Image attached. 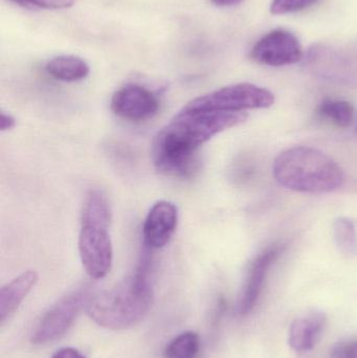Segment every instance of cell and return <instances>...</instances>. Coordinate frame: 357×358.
<instances>
[{
  "label": "cell",
  "instance_id": "cell-1",
  "mask_svg": "<svg viewBox=\"0 0 357 358\" xmlns=\"http://www.w3.org/2000/svg\"><path fill=\"white\" fill-rule=\"evenodd\" d=\"M247 113L182 108L155 136L152 159L161 173L188 178L198 166L197 151L212 138L240 125Z\"/></svg>",
  "mask_w": 357,
  "mask_h": 358
},
{
  "label": "cell",
  "instance_id": "cell-6",
  "mask_svg": "<svg viewBox=\"0 0 357 358\" xmlns=\"http://www.w3.org/2000/svg\"><path fill=\"white\" fill-rule=\"evenodd\" d=\"M109 227L81 224L79 234V254L82 265L92 279L106 277L113 262V248Z\"/></svg>",
  "mask_w": 357,
  "mask_h": 358
},
{
  "label": "cell",
  "instance_id": "cell-19",
  "mask_svg": "<svg viewBox=\"0 0 357 358\" xmlns=\"http://www.w3.org/2000/svg\"><path fill=\"white\" fill-rule=\"evenodd\" d=\"M10 1L27 8L65 10V8H71L75 4V0H10Z\"/></svg>",
  "mask_w": 357,
  "mask_h": 358
},
{
  "label": "cell",
  "instance_id": "cell-7",
  "mask_svg": "<svg viewBox=\"0 0 357 358\" xmlns=\"http://www.w3.org/2000/svg\"><path fill=\"white\" fill-rule=\"evenodd\" d=\"M303 50L299 39L286 29L270 31L254 45L251 58L268 66H285L300 62Z\"/></svg>",
  "mask_w": 357,
  "mask_h": 358
},
{
  "label": "cell",
  "instance_id": "cell-16",
  "mask_svg": "<svg viewBox=\"0 0 357 358\" xmlns=\"http://www.w3.org/2000/svg\"><path fill=\"white\" fill-rule=\"evenodd\" d=\"M335 244L344 256L351 258L357 255V231L351 219L340 217L333 224Z\"/></svg>",
  "mask_w": 357,
  "mask_h": 358
},
{
  "label": "cell",
  "instance_id": "cell-22",
  "mask_svg": "<svg viewBox=\"0 0 357 358\" xmlns=\"http://www.w3.org/2000/svg\"><path fill=\"white\" fill-rule=\"evenodd\" d=\"M50 358H86L82 355L80 351H78L77 349L71 348V347H67V348H62L60 350L57 351L54 355H52Z\"/></svg>",
  "mask_w": 357,
  "mask_h": 358
},
{
  "label": "cell",
  "instance_id": "cell-12",
  "mask_svg": "<svg viewBox=\"0 0 357 358\" xmlns=\"http://www.w3.org/2000/svg\"><path fill=\"white\" fill-rule=\"evenodd\" d=\"M38 273L35 271H27L18 277L2 286L0 289V321L6 322L20 306L34 286L37 284Z\"/></svg>",
  "mask_w": 357,
  "mask_h": 358
},
{
  "label": "cell",
  "instance_id": "cell-8",
  "mask_svg": "<svg viewBox=\"0 0 357 358\" xmlns=\"http://www.w3.org/2000/svg\"><path fill=\"white\" fill-rule=\"evenodd\" d=\"M111 110L122 119L131 122H144L152 119L159 110V98L140 84H126L111 98Z\"/></svg>",
  "mask_w": 357,
  "mask_h": 358
},
{
  "label": "cell",
  "instance_id": "cell-23",
  "mask_svg": "<svg viewBox=\"0 0 357 358\" xmlns=\"http://www.w3.org/2000/svg\"><path fill=\"white\" fill-rule=\"evenodd\" d=\"M212 3L220 8H228V6H234L242 2L243 0H211Z\"/></svg>",
  "mask_w": 357,
  "mask_h": 358
},
{
  "label": "cell",
  "instance_id": "cell-3",
  "mask_svg": "<svg viewBox=\"0 0 357 358\" xmlns=\"http://www.w3.org/2000/svg\"><path fill=\"white\" fill-rule=\"evenodd\" d=\"M272 173L285 189L300 193H330L344 185L341 166L318 149L293 147L275 159Z\"/></svg>",
  "mask_w": 357,
  "mask_h": 358
},
{
  "label": "cell",
  "instance_id": "cell-5",
  "mask_svg": "<svg viewBox=\"0 0 357 358\" xmlns=\"http://www.w3.org/2000/svg\"><path fill=\"white\" fill-rule=\"evenodd\" d=\"M87 288H80L63 296L42 317L31 336L33 344L52 342L69 329L78 313L89 301Z\"/></svg>",
  "mask_w": 357,
  "mask_h": 358
},
{
  "label": "cell",
  "instance_id": "cell-18",
  "mask_svg": "<svg viewBox=\"0 0 357 358\" xmlns=\"http://www.w3.org/2000/svg\"><path fill=\"white\" fill-rule=\"evenodd\" d=\"M319 0H272L270 13L274 15L291 14L309 8Z\"/></svg>",
  "mask_w": 357,
  "mask_h": 358
},
{
  "label": "cell",
  "instance_id": "cell-20",
  "mask_svg": "<svg viewBox=\"0 0 357 358\" xmlns=\"http://www.w3.org/2000/svg\"><path fill=\"white\" fill-rule=\"evenodd\" d=\"M333 358H357V341L343 343L333 349Z\"/></svg>",
  "mask_w": 357,
  "mask_h": 358
},
{
  "label": "cell",
  "instance_id": "cell-11",
  "mask_svg": "<svg viewBox=\"0 0 357 358\" xmlns=\"http://www.w3.org/2000/svg\"><path fill=\"white\" fill-rule=\"evenodd\" d=\"M326 325V317L322 313H308L295 320L289 329V345L297 352L312 350L320 340Z\"/></svg>",
  "mask_w": 357,
  "mask_h": 358
},
{
  "label": "cell",
  "instance_id": "cell-14",
  "mask_svg": "<svg viewBox=\"0 0 357 358\" xmlns=\"http://www.w3.org/2000/svg\"><path fill=\"white\" fill-rule=\"evenodd\" d=\"M111 221L110 206L106 196L99 191L88 192L81 213V224L102 225L109 227Z\"/></svg>",
  "mask_w": 357,
  "mask_h": 358
},
{
  "label": "cell",
  "instance_id": "cell-15",
  "mask_svg": "<svg viewBox=\"0 0 357 358\" xmlns=\"http://www.w3.org/2000/svg\"><path fill=\"white\" fill-rule=\"evenodd\" d=\"M318 115L340 128H348L354 121V108L347 101L327 99L318 107Z\"/></svg>",
  "mask_w": 357,
  "mask_h": 358
},
{
  "label": "cell",
  "instance_id": "cell-9",
  "mask_svg": "<svg viewBox=\"0 0 357 358\" xmlns=\"http://www.w3.org/2000/svg\"><path fill=\"white\" fill-rule=\"evenodd\" d=\"M284 250V244H272L261 254L258 255L257 258L253 261L247 271V279L237 303L238 313L242 315H249L253 310L263 289L268 271Z\"/></svg>",
  "mask_w": 357,
  "mask_h": 358
},
{
  "label": "cell",
  "instance_id": "cell-4",
  "mask_svg": "<svg viewBox=\"0 0 357 358\" xmlns=\"http://www.w3.org/2000/svg\"><path fill=\"white\" fill-rule=\"evenodd\" d=\"M274 103V94L266 88L251 83H238L197 96L189 102L184 108L243 113L249 109L268 108Z\"/></svg>",
  "mask_w": 357,
  "mask_h": 358
},
{
  "label": "cell",
  "instance_id": "cell-17",
  "mask_svg": "<svg viewBox=\"0 0 357 358\" xmlns=\"http://www.w3.org/2000/svg\"><path fill=\"white\" fill-rule=\"evenodd\" d=\"M201 338L196 332L186 331L174 338L163 351L165 358H197Z\"/></svg>",
  "mask_w": 357,
  "mask_h": 358
},
{
  "label": "cell",
  "instance_id": "cell-2",
  "mask_svg": "<svg viewBox=\"0 0 357 358\" xmlns=\"http://www.w3.org/2000/svg\"><path fill=\"white\" fill-rule=\"evenodd\" d=\"M152 258L144 252L133 275L113 289L90 298L88 317L101 327L125 330L140 323L150 310L153 301Z\"/></svg>",
  "mask_w": 357,
  "mask_h": 358
},
{
  "label": "cell",
  "instance_id": "cell-13",
  "mask_svg": "<svg viewBox=\"0 0 357 358\" xmlns=\"http://www.w3.org/2000/svg\"><path fill=\"white\" fill-rule=\"evenodd\" d=\"M50 77L62 82H78L85 79L90 73L88 63L80 57L61 55L50 59L45 65Z\"/></svg>",
  "mask_w": 357,
  "mask_h": 358
},
{
  "label": "cell",
  "instance_id": "cell-21",
  "mask_svg": "<svg viewBox=\"0 0 357 358\" xmlns=\"http://www.w3.org/2000/svg\"><path fill=\"white\" fill-rule=\"evenodd\" d=\"M16 126V120L10 113H6L1 111L0 113V131H10Z\"/></svg>",
  "mask_w": 357,
  "mask_h": 358
},
{
  "label": "cell",
  "instance_id": "cell-10",
  "mask_svg": "<svg viewBox=\"0 0 357 358\" xmlns=\"http://www.w3.org/2000/svg\"><path fill=\"white\" fill-rule=\"evenodd\" d=\"M178 224L177 206L161 200L153 204L143 227L145 245L151 250L165 248L173 237Z\"/></svg>",
  "mask_w": 357,
  "mask_h": 358
}]
</instances>
